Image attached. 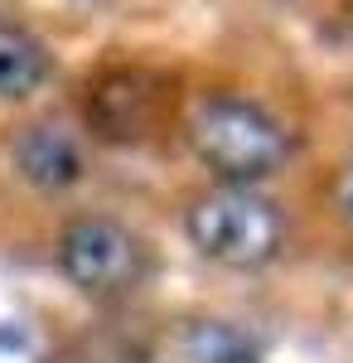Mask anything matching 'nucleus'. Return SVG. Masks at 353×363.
Returning a JSON list of instances; mask_svg holds the SVG:
<instances>
[{"label":"nucleus","mask_w":353,"mask_h":363,"mask_svg":"<svg viewBox=\"0 0 353 363\" xmlns=\"http://www.w3.org/2000/svg\"><path fill=\"white\" fill-rule=\"evenodd\" d=\"M329 203H334V213L353 228V155L339 165V174H334V184H329Z\"/></svg>","instance_id":"8"},{"label":"nucleus","mask_w":353,"mask_h":363,"mask_svg":"<svg viewBox=\"0 0 353 363\" xmlns=\"http://www.w3.org/2000/svg\"><path fill=\"white\" fill-rule=\"evenodd\" d=\"M179 359L184 363H262V344L237 325L198 320L179 335Z\"/></svg>","instance_id":"7"},{"label":"nucleus","mask_w":353,"mask_h":363,"mask_svg":"<svg viewBox=\"0 0 353 363\" xmlns=\"http://www.w3.org/2000/svg\"><path fill=\"white\" fill-rule=\"evenodd\" d=\"M155 112V92H131L126 78H111L87 97V126L107 140H140Z\"/></svg>","instance_id":"6"},{"label":"nucleus","mask_w":353,"mask_h":363,"mask_svg":"<svg viewBox=\"0 0 353 363\" xmlns=\"http://www.w3.org/2000/svg\"><path fill=\"white\" fill-rule=\"evenodd\" d=\"M10 165L39 194H68L87 179V136L63 116H39L15 131Z\"/></svg>","instance_id":"4"},{"label":"nucleus","mask_w":353,"mask_h":363,"mask_svg":"<svg viewBox=\"0 0 353 363\" xmlns=\"http://www.w3.org/2000/svg\"><path fill=\"white\" fill-rule=\"evenodd\" d=\"M184 136L218 184H262V179L281 174L296 155L291 126L271 107L252 102L242 92L198 97L189 107Z\"/></svg>","instance_id":"1"},{"label":"nucleus","mask_w":353,"mask_h":363,"mask_svg":"<svg viewBox=\"0 0 353 363\" xmlns=\"http://www.w3.org/2000/svg\"><path fill=\"white\" fill-rule=\"evenodd\" d=\"M184 238L223 272H262L286 252L291 218L281 199L262 194L257 184H213L208 194L189 199Z\"/></svg>","instance_id":"2"},{"label":"nucleus","mask_w":353,"mask_h":363,"mask_svg":"<svg viewBox=\"0 0 353 363\" xmlns=\"http://www.w3.org/2000/svg\"><path fill=\"white\" fill-rule=\"evenodd\" d=\"M58 272L87 301H126L150 277V247L131 223L82 213L58 228Z\"/></svg>","instance_id":"3"},{"label":"nucleus","mask_w":353,"mask_h":363,"mask_svg":"<svg viewBox=\"0 0 353 363\" xmlns=\"http://www.w3.org/2000/svg\"><path fill=\"white\" fill-rule=\"evenodd\" d=\"M49 78H54L49 44L15 20H0V102H29Z\"/></svg>","instance_id":"5"},{"label":"nucleus","mask_w":353,"mask_h":363,"mask_svg":"<svg viewBox=\"0 0 353 363\" xmlns=\"http://www.w3.org/2000/svg\"><path fill=\"white\" fill-rule=\"evenodd\" d=\"M349 15H353V0H349Z\"/></svg>","instance_id":"9"}]
</instances>
